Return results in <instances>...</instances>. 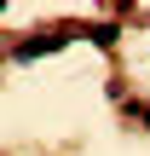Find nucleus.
<instances>
[{
    "label": "nucleus",
    "mask_w": 150,
    "mask_h": 156,
    "mask_svg": "<svg viewBox=\"0 0 150 156\" xmlns=\"http://www.w3.org/2000/svg\"><path fill=\"white\" fill-rule=\"evenodd\" d=\"M69 41H75V29H46V35H35V41H23V46H17V64H35V58L58 52V46H69Z\"/></svg>",
    "instance_id": "obj_1"
},
{
    "label": "nucleus",
    "mask_w": 150,
    "mask_h": 156,
    "mask_svg": "<svg viewBox=\"0 0 150 156\" xmlns=\"http://www.w3.org/2000/svg\"><path fill=\"white\" fill-rule=\"evenodd\" d=\"M87 35H92V46H116V35H121V29H116V23H92Z\"/></svg>",
    "instance_id": "obj_2"
}]
</instances>
